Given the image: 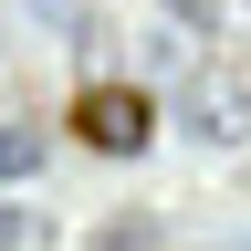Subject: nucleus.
<instances>
[{
    "instance_id": "obj_1",
    "label": "nucleus",
    "mask_w": 251,
    "mask_h": 251,
    "mask_svg": "<svg viewBox=\"0 0 251 251\" xmlns=\"http://www.w3.org/2000/svg\"><path fill=\"white\" fill-rule=\"evenodd\" d=\"M74 126H84V147H105V157H136L147 136H157V105L136 84H94L84 105H74Z\"/></svg>"
},
{
    "instance_id": "obj_2",
    "label": "nucleus",
    "mask_w": 251,
    "mask_h": 251,
    "mask_svg": "<svg viewBox=\"0 0 251 251\" xmlns=\"http://www.w3.org/2000/svg\"><path fill=\"white\" fill-rule=\"evenodd\" d=\"M188 136H199V147H241L251 136V84L199 74V84H188Z\"/></svg>"
},
{
    "instance_id": "obj_3",
    "label": "nucleus",
    "mask_w": 251,
    "mask_h": 251,
    "mask_svg": "<svg viewBox=\"0 0 251 251\" xmlns=\"http://www.w3.org/2000/svg\"><path fill=\"white\" fill-rule=\"evenodd\" d=\"M42 178V126H0V188Z\"/></svg>"
},
{
    "instance_id": "obj_4",
    "label": "nucleus",
    "mask_w": 251,
    "mask_h": 251,
    "mask_svg": "<svg viewBox=\"0 0 251 251\" xmlns=\"http://www.w3.org/2000/svg\"><path fill=\"white\" fill-rule=\"evenodd\" d=\"M0 251H42V209H21V199H0Z\"/></svg>"
}]
</instances>
